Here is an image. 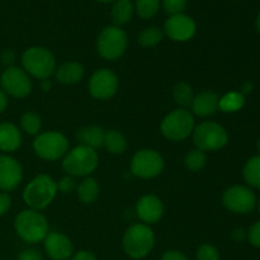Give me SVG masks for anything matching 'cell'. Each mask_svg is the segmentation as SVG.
Instances as JSON below:
<instances>
[{"mask_svg": "<svg viewBox=\"0 0 260 260\" xmlns=\"http://www.w3.org/2000/svg\"><path fill=\"white\" fill-rule=\"evenodd\" d=\"M76 192H78V197L84 205H91L95 202L101 193V187H99L98 182L94 178L86 177L79 183L76 187Z\"/></svg>", "mask_w": 260, "mask_h": 260, "instance_id": "obj_22", "label": "cell"}, {"mask_svg": "<svg viewBox=\"0 0 260 260\" xmlns=\"http://www.w3.org/2000/svg\"><path fill=\"white\" fill-rule=\"evenodd\" d=\"M194 90L192 86L185 81H179L173 88V99L179 106V108L187 109L192 106L194 99Z\"/></svg>", "mask_w": 260, "mask_h": 260, "instance_id": "obj_25", "label": "cell"}, {"mask_svg": "<svg viewBox=\"0 0 260 260\" xmlns=\"http://www.w3.org/2000/svg\"><path fill=\"white\" fill-rule=\"evenodd\" d=\"M193 142L196 149L202 151H218L223 149L229 141V135L220 123L205 121L193 129Z\"/></svg>", "mask_w": 260, "mask_h": 260, "instance_id": "obj_7", "label": "cell"}, {"mask_svg": "<svg viewBox=\"0 0 260 260\" xmlns=\"http://www.w3.org/2000/svg\"><path fill=\"white\" fill-rule=\"evenodd\" d=\"M127 35L121 27L108 25L96 40V50L104 60H118L127 48Z\"/></svg>", "mask_w": 260, "mask_h": 260, "instance_id": "obj_9", "label": "cell"}, {"mask_svg": "<svg viewBox=\"0 0 260 260\" xmlns=\"http://www.w3.org/2000/svg\"><path fill=\"white\" fill-rule=\"evenodd\" d=\"M197 30L196 22L185 14L170 15L164 24V32L175 42H187L192 40Z\"/></svg>", "mask_w": 260, "mask_h": 260, "instance_id": "obj_14", "label": "cell"}, {"mask_svg": "<svg viewBox=\"0 0 260 260\" xmlns=\"http://www.w3.org/2000/svg\"><path fill=\"white\" fill-rule=\"evenodd\" d=\"M243 177L246 184L250 187L260 188V155L250 157L244 165Z\"/></svg>", "mask_w": 260, "mask_h": 260, "instance_id": "obj_26", "label": "cell"}, {"mask_svg": "<svg viewBox=\"0 0 260 260\" xmlns=\"http://www.w3.org/2000/svg\"><path fill=\"white\" fill-rule=\"evenodd\" d=\"M256 29H258L260 32V13H259L258 18H256Z\"/></svg>", "mask_w": 260, "mask_h": 260, "instance_id": "obj_45", "label": "cell"}, {"mask_svg": "<svg viewBox=\"0 0 260 260\" xmlns=\"http://www.w3.org/2000/svg\"><path fill=\"white\" fill-rule=\"evenodd\" d=\"M258 150H259V152H260V139L258 140Z\"/></svg>", "mask_w": 260, "mask_h": 260, "instance_id": "obj_47", "label": "cell"}, {"mask_svg": "<svg viewBox=\"0 0 260 260\" xmlns=\"http://www.w3.org/2000/svg\"><path fill=\"white\" fill-rule=\"evenodd\" d=\"M99 164L98 152L88 146L78 145L74 149L69 150L62 160V169L68 175L75 178H86L95 172Z\"/></svg>", "mask_w": 260, "mask_h": 260, "instance_id": "obj_4", "label": "cell"}, {"mask_svg": "<svg viewBox=\"0 0 260 260\" xmlns=\"http://www.w3.org/2000/svg\"><path fill=\"white\" fill-rule=\"evenodd\" d=\"M33 150L38 157L47 161L61 159L69 151V140L58 131L38 134L33 141Z\"/></svg>", "mask_w": 260, "mask_h": 260, "instance_id": "obj_8", "label": "cell"}, {"mask_svg": "<svg viewBox=\"0 0 260 260\" xmlns=\"http://www.w3.org/2000/svg\"><path fill=\"white\" fill-rule=\"evenodd\" d=\"M104 134L106 129L99 126H86L83 128L78 129L76 132V140L79 141V145L88 146L90 149L96 150L98 147L103 146Z\"/></svg>", "mask_w": 260, "mask_h": 260, "instance_id": "obj_21", "label": "cell"}, {"mask_svg": "<svg viewBox=\"0 0 260 260\" xmlns=\"http://www.w3.org/2000/svg\"><path fill=\"white\" fill-rule=\"evenodd\" d=\"M220 96L211 90L201 91L196 94L190 106L193 114L198 117H210L218 111Z\"/></svg>", "mask_w": 260, "mask_h": 260, "instance_id": "obj_18", "label": "cell"}, {"mask_svg": "<svg viewBox=\"0 0 260 260\" xmlns=\"http://www.w3.org/2000/svg\"><path fill=\"white\" fill-rule=\"evenodd\" d=\"M206 162H207L206 152L200 149L190 150L184 159L185 168L193 173H197V172H201V170H203V168L206 167Z\"/></svg>", "mask_w": 260, "mask_h": 260, "instance_id": "obj_30", "label": "cell"}, {"mask_svg": "<svg viewBox=\"0 0 260 260\" xmlns=\"http://www.w3.org/2000/svg\"><path fill=\"white\" fill-rule=\"evenodd\" d=\"M123 250L129 258L144 259L152 251L155 245L154 230L146 223L129 226L123 235Z\"/></svg>", "mask_w": 260, "mask_h": 260, "instance_id": "obj_3", "label": "cell"}, {"mask_svg": "<svg viewBox=\"0 0 260 260\" xmlns=\"http://www.w3.org/2000/svg\"><path fill=\"white\" fill-rule=\"evenodd\" d=\"M20 127L25 134L37 136L41 131V127H42L41 117L36 112H25L20 117Z\"/></svg>", "mask_w": 260, "mask_h": 260, "instance_id": "obj_29", "label": "cell"}, {"mask_svg": "<svg viewBox=\"0 0 260 260\" xmlns=\"http://www.w3.org/2000/svg\"><path fill=\"white\" fill-rule=\"evenodd\" d=\"M132 14H134V5L131 0H117L112 7V22L117 27L127 24L131 20Z\"/></svg>", "mask_w": 260, "mask_h": 260, "instance_id": "obj_24", "label": "cell"}, {"mask_svg": "<svg viewBox=\"0 0 260 260\" xmlns=\"http://www.w3.org/2000/svg\"><path fill=\"white\" fill-rule=\"evenodd\" d=\"M258 210H259V212H260V201L258 202Z\"/></svg>", "mask_w": 260, "mask_h": 260, "instance_id": "obj_48", "label": "cell"}, {"mask_svg": "<svg viewBox=\"0 0 260 260\" xmlns=\"http://www.w3.org/2000/svg\"><path fill=\"white\" fill-rule=\"evenodd\" d=\"M248 240L255 248H260V221L254 223L248 233Z\"/></svg>", "mask_w": 260, "mask_h": 260, "instance_id": "obj_35", "label": "cell"}, {"mask_svg": "<svg viewBox=\"0 0 260 260\" xmlns=\"http://www.w3.org/2000/svg\"><path fill=\"white\" fill-rule=\"evenodd\" d=\"M45 250L52 260H69L73 256L74 245L65 234L52 231L43 240Z\"/></svg>", "mask_w": 260, "mask_h": 260, "instance_id": "obj_16", "label": "cell"}, {"mask_svg": "<svg viewBox=\"0 0 260 260\" xmlns=\"http://www.w3.org/2000/svg\"><path fill=\"white\" fill-rule=\"evenodd\" d=\"M89 93L94 99L108 101L118 90V78L109 69H99L89 79Z\"/></svg>", "mask_w": 260, "mask_h": 260, "instance_id": "obj_13", "label": "cell"}, {"mask_svg": "<svg viewBox=\"0 0 260 260\" xmlns=\"http://www.w3.org/2000/svg\"><path fill=\"white\" fill-rule=\"evenodd\" d=\"M103 146L106 147L107 151L112 155H122L126 152L127 146V139L117 129H108L104 134V141Z\"/></svg>", "mask_w": 260, "mask_h": 260, "instance_id": "obj_23", "label": "cell"}, {"mask_svg": "<svg viewBox=\"0 0 260 260\" xmlns=\"http://www.w3.org/2000/svg\"><path fill=\"white\" fill-rule=\"evenodd\" d=\"M17 260H43V256L36 249H25L18 255Z\"/></svg>", "mask_w": 260, "mask_h": 260, "instance_id": "obj_36", "label": "cell"}, {"mask_svg": "<svg viewBox=\"0 0 260 260\" xmlns=\"http://www.w3.org/2000/svg\"><path fill=\"white\" fill-rule=\"evenodd\" d=\"M15 233L23 241L28 244H37L45 240L48 234V221L40 211L23 210L15 216Z\"/></svg>", "mask_w": 260, "mask_h": 260, "instance_id": "obj_1", "label": "cell"}, {"mask_svg": "<svg viewBox=\"0 0 260 260\" xmlns=\"http://www.w3.org/2000/svg\"><path fill=\"white\" fill-rule=\"evenodd\" d=\"M51 86H52V84H51V81L48 80V79H45V80H42V83H41V89H42L43 91H50Z\"/></svg>", "mask_w": 260, "mask_h": 260, "instance_id": "obj_43", "label": "cell"}, {"mask_svg": "<svg viewBox=\"0 0 260 260\" xmlns=\"http://www.w3.org/2000/svg\"><path fill=\"white\" fill-rule=\"evenodd\" d=\"M246 238V233L244 229H235L233 231V239L236 241H243Z\"/></svg>", "mask_w": 260, "mask_h": 260, "instance_id": "obj_41", "label": "cell"}, {"mask_svg": "<svg viewBox=\"0 0 260 260\" xmlns=\"http://www.w3.org/2000/svg\"><path fill=\"white\" fill-rule=\"evenodd\" d=\"M161 260H189L183 253L178 250H168L162 254Z\"/></svg>", "mask_w": 260, "mask_h": 260, "instance_id": "obj_38", "label": "cell"}, {"mask_svg": "<svg viewBox=\"0 0 260 260\" xmlns=\"http://www.w3.org/2000/svg\"><path fill=\"white\" fill-rule=\"evenodd\" d=\"M162 30L159 27H149L141 30L137 37V42L141 47H155L157 43L161 42L162 40Z\"/></svg>", "mask_w": 260, "mask_h": 260, "instance_id": "obj_28", "label": "cell"}, {"mask_svg": "<svg viewBox=\"0 0 260 260\" xmlns=\"http://www.w3.org/2000/svg\"><path fill=\"white\" fill-rule=\"evenodd\" d=\"M222 205L230 212L245 215L255 208L256 198L250 188L245 185H233L223 192Z\"/></svg>", "mask_w": 260, "mask_h": 260, "instance_id": "obj_12", "label": "cell"}, {"mask_svg": "<svg viewBox=\"0 0 260 260\" xmlns=\"http://www.w3.org/2000/svg\"><path fill=\"white\" fill-rule=\"evenodd\" d=\"M197 260H220L218 250L211 244H202L196 253Z\"/></svg>", "mask_w": 260, "mask_h": 260, "instance_id": "obj_32", "label": "cell"}, {"mask_svg": "<svg viewBox=\"0 0 260 260\" xmlns=\"http://www.w3.org/2000/svg\"><path fill=\"white\" fill-rule=\"evenodd\" d=\"M23 179L22 165L9 155H0V190L10 192L20 184Z\"/></svg>", "mask_w": 260, "mask_h": 260, "instance_id": "obj_15", "label": "cell"}, {"mask_svg": "<svg viewBox=\"0 0 260 260\" xmlns=\"http://www.w3.org/2000/svg\"><path fill=\"white\" fill-rule=\"evenodd\" d=\"M194 127V116L192 112L178 108L164 117L160 124V131L165 139L178 142L188 139L193 134Z\"/></svg>", "mask_w": 260, "mask_h": 260, "instance_id": "obj_6", "label": "cell"}, {"mask_svg": "<svg viewBox=\"0 0 260 260\" xmlns=\"http://www.w3.org/2000/svg\"><path fill=\"white\" fill-rule=\"evenodd\" d=\"M160 0H137L136 13L142 19H150L159 12Z\"/></svg>", "mask_w": 260, "mask_h": 260, "instance_id": "obj_31", "label": "cell"}, {"mask_svg": "<svg viewBox=\"0 0 260 260\" xmlns=\"http://www.w3.org/2000/svg\"><path fill=\"white\" fill-rule=\"evenodd\" d=\"M70 260H96V256L89 250H80L71 256Z\"/></svg>", "mask_w": 260, "mask_h": 260, "instance_id": "obj_39", "label": "cell"}, {"mask_svg": "<svg viewBox=\"0 0 260 260\" xmlns=\"http://www.w3.org/2000/svg\"><path fill=\"white\" fill-rule=\"evenodd\" d=\"M0 85L7 95L14 98H25L32 91V81L23 69L9 66L0 76Z\"/></svg>", "mask_w": 260, "mask_h": 260, "instance_id": "obj_11", "label": "cell"}, {"mask_svg": "<svg viewBox=\"0 0 260 260\" xmlns=\"http://www.w3.org/2000/svg\"><path fill=\"white\" fill-rule=\"evenodd\" d=\"M8 107V96L7 94L4 93L2 88H0V113L5 111V108Z\"/></svg>", "mask_w": 260, "mask_h": 260, "instance_id": "obj_42", "label": "cell"}, {"mask_svg": "<svg viewBox=\"0 0 260 260\" xmlns=\"http://www.w3.org/2000/svg\"><path fill=\"white\" fill-rule=\"evenodd\" d=\"M14 60H15V55L13 51L5 50L4 52L2 53V61L5 63V65H8V68L13 65Z\"/></svg>", "mask_w": 260, "mask_h": 260, "instance_id": "obj_40", "label": "cell"}, {"mask_svg": "<svg viewBox=\"0 0 260 260\" xmlns=\"http://www.w3.org/2000/svg\"><path fill=\"white\" fill-rule=\"evenodd\" d=\"M57 194V184L52 177L40 174L33 178L23 190V201L30 210L42 211L52 203Z\"/></svg>", "mask_w": 260, "mask_h": 260, "instance_id": "obj_2", "label": "cell"}, {"mask_svg": "<svg viewBox=\"0 0 260 260\" xmlns=\"http://www.w3.org/2000/svg\"><path fill=\"white\" fill-rule=\"evenodd\" d=\"M56 184H57V192L61 193H71L78 187L75 179L73 177H70V175L62 177L58 182H56Z\"/></svg>", "mask_w": 260, "mask_h": 260, "instance_id": "obj_34", "label": "cell"}, {"mask_svg": "<svg viewBox=\"0 0 260 260\" xmlns=\"http://www.w3.org/2000/svg\"><path fill=\"white\" fill-rule=\"evenodd\" d=\"M253 90V85H251V83H245L243 86H241V94H249L250 91Z\"/></svg>", "mask_w": 260, "mask_h": 260, "instance_id": "obj_44", "label": "cell"}, {"mask_svg": "<svg viewBox=\"0 0 260 260\" xmlns=\"http://www.w3.org/2000/svg\"><path fill=\"white\" fill-rule=\"evenodd\" d=\"M136 215L142 223L150 226L161 220L164 215V205L157 196H142L136 203Z\"/></svg>", "mask_w": 260, "mask_h": 260, "instance_id": "obj_17", "label": "cell"}, {"mask_svg": "<svg viewBox=\"0 0 260 260\" xmlns=\"http://www.w3.org/2000/svg\"><path fill=\"white\" fill-rule=\"evenodd\" d=\"M165 162L160 152L152 149H142L132 156L131 173L140 179H152L162 173Z\"/></svg>", "mask_w": 260, "mask_h": 260, "instance_id": "obj_10", "label": "cell"}, {"mask_svg": "<svg viewBox=\"0 0 260 260\" xmlns=\"http://www.w3.org/2000/svg\"><path fill=\"white\" fill-rule=\"evenodd\" d=\"M22 145V134L15 124L10 122L0 123V151L14 152Z\"/></svg>", "mask_w": 260, "mask_h": 260, "instance_id": "obj_19", "label": "cell"}, {"mask_svg": "<svg viewBox=\"0 0 260 260\" xmlns=\"http://www.w3.org/2000/svg\"><path fill=\"white\" fill-rule=\"evenodd\" d=\"M20 61H22L23 70L28 75H32L33 78L41 79V80L48 79L56 71L55 56L50 50L41 46L27 48L23 52Z\"/></svg>", "mask_w": 260, "mask_h": 260, "instance_id": "obj_5", "label": "cell"}, {"mask_svg": "<svg viewBox=\"0 0 260 260\" xmlns=\"http://www.w3.org/2000/svg\"><path fill=\"white\" fill-rule=\"evenodd\" d=\"M162 7L169 15L182 14L187 7V0H162Z\"/></svg>", "mask_w": 260, "mask_h": 260, "instance_id": "obj_33", "label": "cell"}, {"mask_svg": "<svg viewBox=\"0 0 260 260\" xmlns=\"http://www.w3.org/2000/svg\"><path fill=\"white\" fill-rule=\"evenodd\" d=\"M84 70L83 65L76 61H68V62H63L62 65H60L58 68H56L55 76L56 80H58V83L65 84V85H74V84H78L79 81L83 80Z\"/></svg>", "mask_w": 260, "mask_h": 260, "instance_id": "obj_20", "label": "cell"}, {"mask_svg": "<svg viewBox=\"0 0 260 260\" xmlns=\"http://www.w3.org/2000/svg\"><path fill=\"white\" fill-rule=\"evenodd\" d=\"M101 3H109V2H113V0H98Z\"/></svg>", "mask_w": 260, "mask_h": 260, "instance_id": "obj_46", "label": "cell"}, {"mask_svg": "<svg viewBox=\"0 0 260 260\" xmlns=\"http://www.w3.org/2000/svg\"><path fill=\"white\" fill-rule=\"evenodd\" d=\"M12 206V198L7 192L0 193V216H4Z\"/></svg>", "mask_w": 260, "mask_h": 260, "instance_id": "obj_37", "label": "cell"}, {"mask_svg": "<svg viewBox=\"0 0 260 260\" xmlns=\"http://www.w3.org/2000/svg\"><path fill=\"white\" fill-rule=\"evenodd\" d=\"M245 103V98L241 93L238 91H231L220 98V104H218V109L226 113H233V112L240 111Z\"/></svg>", "mask_w": 260, "mask_h": 260, "instance_id": "obj_27", "label": "cell"}]
</instances>
